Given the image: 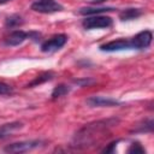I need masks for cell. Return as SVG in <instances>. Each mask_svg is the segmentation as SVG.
<instances>
[{"mask_svg": "<svg viewBox=\"0 0 154 154\" xmlns=\"http://www.w3.org/2000/svg\"><path fill=\"white\" fill-rule=\"evenodd\" d=\"M118 123V118H108L85 124L73 136L71 147L75 149H88L97 146L109 136L112 128L117 126Z\"/></svg>", "mask_w": 154, "mask_h": 154, "instance_id": "6da1fadb", "label": "cell"}, {"mask_svg": "<svg viewBox=\"0 0 154 154\" xmlns=\"http://www.w3.org/2000/svg\"><path fill=\"white\" fill-rule=\"evenodd\" d=\"M43 144V141L41 140H30V141H20L14 142L11 144H7L4 148V152L6 153H26L32 149H36Z\"/></svg>", "mask_w": 154, "mask_h": 154, "instance_id": "7a4b0ae2", "label": "cell"}, {"mask_svg": "<svg viewBox=\"0 0 154 154\" xmlns=\"http://www.w3.org/2000/svg\"><path fill=\"white\" fill-rule=\"evenodd\" d=\"M82 25L85 30H91V29H103V28H109L112 25V18L107 16H90L83 19Z\"/></svg>", "mask_w": 154, "mask_h": 154, "instance_id": "3957f363", "label": "cell"}, {"mask_svg": "<svg viewBox=\"0 0 154 154\" xmlns=\"http://www.w3.org/2000/svg\"><path fill=\"white\" fill-rule=\"evenodd\" d=\"M41 35L38 32H35V31H30V32H25L23 30H14L12 31L5 40V43L7 46H18L20 43H23L26 38H32L35 41H37V38L40 37Z\"/></svg>", "mask_w": 154, "mask_h": 154, "instance_id": "277c9868", "label": "cell"}, {"mask_svg": "<svg viewBox=\"0 0 154 154\" xmlns=\"http://www.w3.org/2000/svg\"><path fill=\"white\" fill-rule=\"evenodd\" d=\"M31 10L38 13H54L63 11V6L55 0H36L31 4Z\"/></svg>", "mask_w": 154, "mask_h": 154, "instance_id": "5b68a950", "label": "cell"}, {"mask_svg": "<svg viewBox=\"0 0 154 154\" xmlns=\"http://www.w3.org/2000/svg\"><path fill=\"white\" fill-rule=\"evenodd\" d=\"M66 42H67V36L65 34H58L52 36L49 40L45 41L41 45V51L43 53H53L63 48Z\"/></svg>", "mask_w": 154, "mask_h": 154, "instance_id": "8992f818", "label": "cell"}, {"mask_svg": "<svg viewBox=\"0 0 154 154\" xmlns=\"http://www.w3.org/2000/svg\"><path fill=\"white\" fill-rule=\"evenodd\" d=\"M153 40V34L149 30H143L138 34H136L134 37L130 38L131 48L132 49H144L150 46Z\"/></svg>", "mask_w": 154, "mask_h": 154, "instance_id": "52a82bcc", "label": "cell"}, {"mask_svg": "<svg viewBox=\"0 0 154 154\" xmlns=\"http://www.w3.org/2000/svg\"><path fill=\"white\" fill-rule=\"evenodd\" d=\"M124 49H132L130 40L118 38V40H113V41H109L100 46V51L102 52H118V51H124Z\"/></svg>", "mask_w": 154, "mask_h": 154, "instance_id": "ba28073f", "label": "cell"}, {"mask_svg": "<svg viewBox=\"0 0 154 154\" xmlns=\"http://www.w3.org/2000/svg\"><path fill=\"white\" fill-rule=\"evenodd\" d=\"M87 103L90 107H112L120 105L118 100L105 96H90L89 99H87Z\"/></svg>", "mask_w": 154, "mask_h": 154, "instance_id": "9c48e42d", "label": "cell"}, {"mask_svg": "<svg viewBox=\"0 0 154 154\" xmlns=\"http://www.w3.org/2000/svg\"><path fill=\"white\" fill-rule=\"evenodd\" d=\"M22 126H23V124H22L20 122H12V123L4 124V125L0 128V140L7 137L11 132H13V131L20 129Z\"/></svg>", "mask_w": 154, "mask_h": 154, "instance_id": "30bf717a", "label": "cell"}, {"mask_svg": "<svg viewBox=\"0 0 154 154\" xmlns=\"http://www.w3.org/2000/svg\"><path fill=\"white\" fill-rule=\"evenodd\" d=\"M142 14V11L140 8H125L119 12L120 20H132L138 18Z\"/></svg>", "mask_w": 154, "mask_h": 154, "instance_id": "8fae6325", "label": "cell"}, {"mask_svg": "<svg viewBox=\"0 0 154 154\" xmlns=\"http://www.w3.org/2000/svg\"><path fill=\"white\" fill-rule=\"evenodd\" d=\"M112 7H83L79 10V13L83 16H95L102 12H108L112 11Z\"/></svg>", "mask_w": 154, "mask_h": 154, "instance_id": "7c38bea8", "label": "cell"}, {"mask_svg": "<svg viewBox=\"0 0 154 154\" xmlns=\"http://www.w3.org/2000/svg\"><path fill=\"white\" fill-rule=\"evenodd\" d=\"M53 77H54V72H52V71L42 72L41 75L36 76V78H35L32 82H30V83L28 84V87H35V85H38V84H41V83H45V82H47V81H51Z\"/></svg>", "mask_w": 154, "mask_h": 154, "instance_id": "4fadbf2b", "label": "cell"}, {"mask_svg": "<svg viewBox=\"0 0 154 154\" xmlns=\"http://www.w3.org/2000/svg\"><path fill=\"white\" fill-rule=\"evenodd\" d=\"M70 91V87L66 84H59L57 85L52 91V100H57L64 95H66Z\"/></svg>", "mask_w": 154, "mask_h": 154, "instance_id": "5bb4252c", "label": "cell"}, {"mask_svg": "<svg viewBox=\"0 0 154 154\" xmlns=\"http://www.w3.org/2000/svg\"><path fill=\"white\" fill-rule=\"evenodd\" d=\"M153 130V120L148 119L142 122L141 124L136 125V128H134L131 130V132H150Z\"/></svg>", "mask_w": 154, "mask_h": 154, "instance_id": "9a60e30c", "label": "cell"}, {"mask_svg": "<svg viewBox=\"0 0 154 154\" xmlns=\"http://www.w3.org/2000/svg\"><path fill=\"white\" fill-rule=\"evenodd\" d=\"M20 24H23V18L19 14H12L7 17L5 20V25L7 28H16V26H19Z\"/></svg>", "mask_w": 154, "mask_h": 154, "instance_id": "2e32d148", "label": "cell"}, {"mask_svg": "<svg viewBox=\"0 0 154 154\" xmlns=\"http://www.w3.org/2000/svg\"><path fill=\"white\" fill-rule=\"evenodd\" d=\"M126 152L128 153H134V154H143V153L146 154V149L141 146L140 142H132Z\"/></svg>", "mask_w": 154, "mask_h": 154, "instance_id": "e0dca14e", "label": "cell"}, {"mask_svg": "<svg viewBox=\"0 0 154 154\" xmlns=\"http://www.w3.org/2000/svg\"><path fill=\"white\" fill-rule=\"evenodd\" d=\"M12 91H13V89L11 85L0 81V95H10V94H12Z\"/></svg>", "mask_w": 154, "mask_h": 154, "instance_id": "ac0fdd59", "label": "cell"}, {"mask_svg": "<svg viewBox=\"0 0 154 154\" xmlns=\"http://www.w3.org/2000/svg\"><path fill=\"white\" fill-rule=\"evenodd\" d=\"M73 82H75L76 84H79L81 87H85V85L91 84L94 81H93V79H87V78H84V79H75Z\"/></svg>", "mask_w": 154, "mask_h": 154, "instance_id": "d6986e66", "label": "cell"}, {"mask_svg": "<svg viewBox=\"0 0 154 154\" xmlns=\"http://www.w3.org/2000/svg\"><path fill=\"white\" fill-rule=\"evenodd\" d=\"M8 1H11V0H0V5H4V4H7Z\"/></svg>", "mask_w": 154, "mask_h": 154, "instance_id": "ffe728a7", "label": "cell"}]
</instances>
